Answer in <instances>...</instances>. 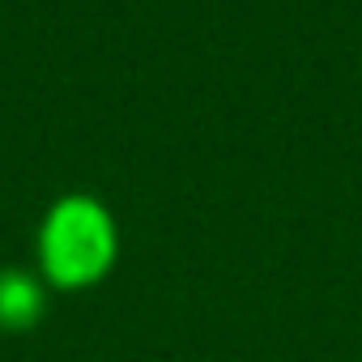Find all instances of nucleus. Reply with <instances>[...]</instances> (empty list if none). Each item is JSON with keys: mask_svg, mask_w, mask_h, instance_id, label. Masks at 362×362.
<instances>
[{"mask_svg": "<svg viewBox=\"0 0 362 362\" xmlns=\"http://www.w3.org/2000/svg\"><path fill=\"white\" fill-rule=\"evenodd\" d=\"M47 311V290L26 269H0V332H30Z\"/></svg>", "mask_w": 362, "mask_h": 362, "instance_id": "nucleus-2", "label": "nucleus"}, {"mask_svg": "<svg viewBox=\"0 0 362 362\" xmlns=\"http://www.w3.org/2000/svg\"><path fill=\"white\" fill-rule=\"evenodd\" d=\"M119 252L111 214L94 197H64L47 209L39 230V264L56 290L98 286Z\"/></svg>", "mask_w": 362, "mask_h": 362, "instance_id": "nucleus-1", "label": "nucleus"}]
</instances>
